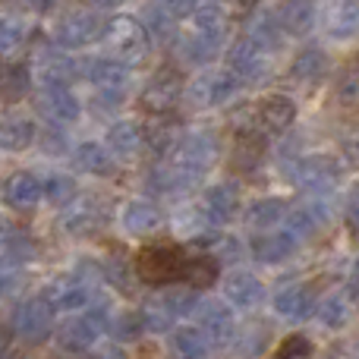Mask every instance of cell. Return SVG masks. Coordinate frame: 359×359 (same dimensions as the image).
I'll return each instance as SVG.
<instances>
[{"label":"cell","instance_id":"20","mask_svg":"<svg viewBox=\"0 0 359 359\" xmlns=\"http://www.w3.org/2000/svg\"><path fill=\"white\" fill-rule=\"evenodd\" d=\"M316 287L312 284H290V287H280L278 293L271 297V309L278 318L284 322H309L312 312H316Z\"/></svg>","mask_w":359,"mask_h":359},{"label":"cell","instance_id":"50","mask_svg":"<svg viewBox=\"0 0 359 359\" xmlns=\"http://www.w3.org/2000/svg\"><path fill=\"white\" fill-rule=\"evenodd\" d=\"M123 101H126V88H95L92 107L101 114H114L123 107Z\"/></svg>","mask_w":359,"mask_h":359},{"label":"cell","instance_id":"26","mask_svg":"<svg viewBox=\"0 0 359 359\" xmlns=\"http://www.w3.org/2000/svg\"><path fill=\"white\" fill-rule=\"evenodd\" d=\"M104 145L117 161H133V158H139V151L145 149L142 123H139V120H117V123H111L104 133Z\"/></svg>","mask_w":359,"mask_h":359},{"label":"cell","instance_id":"61","mask_svg":"<svg viewBox=\"0 0 359 359\" xmlns=\"http://www.w3.org/2000/svg\"><path fill=\"white\" fill-rule=\"evenodd\" d=\"M356 350H359V344H356Z\"/></svg>","mask_w":359,"mask_h":359},{"label":"cell","instance_id":"8","mask_svg":"<svg viewBox=\"0 0 359 359\" xmlns=\"http://www.w3.org/2000/svg\"><path fill=\"white\" fill-rule=\"evenodd\" d=\"M107 217H111V208H107L104 198L101 196H79V192H76V196L63 205L60 221L57 224H60V230L67 236H73V240H88V236L104 230Z\"/></svg>","mask_w":359,"mask_h":359},{"label":"cell","instance_id":"15","mask_svg":"<svg viewBox=\"0 0 359 359\" xmlns=\"http://www.w3.org/2000/svg\"><path fill=\"white\" fill-rule=\"evenodd\" d=\"M35 107L48 123L73 126L82 117V101L69 86H41L35 95Z\"/></svg>","mask_w":359,"mask_h":359},{"label":"cell","instance_id":"10","mask_svg":"<svg viewBox=\"0 0 359 359\" xmlns=\"http://www.w3.org/2000/svg\"><path fill=\"white\" fill-rule=\"evenodd\" d=\"M224 63L240 82H252V86H259L271 76V54L252 35L233 38L224 50Z\"/></svg>","mask_w":359,"mask_h":359},{"label":"cell","instance_id":"32","mask_svg":"<svg viewBox=\"0 0 359 359\" xmlns=\"http://www.w3.org/2000/svg\"><path fill=\"white\" fill-rule=\"evenodd\" d=\"M142 136H145V149H151V155L168 158L177 149L180 136H183V126L170 114H161V117H151L149 126H142Z\"/></svg>","mask_w":359,"mask_h":359},{"label":"cell","instance_id":"39","mask_svg":"<svg viewBox=\"0 0 359 359\" xmlns=\"http://www.w3.org/2000/svg\"><path fill=\"white\" fill-rule=\"evenodd\" d=\"M331 92H334V104L341 111H359V54L347 60V67L337 73Z\"/></svg>","mask_w":359,"mask_h":359},{"label":"cell","instance_id":"7","mask_svg":"<svg viewBox=\"0 0 359 359\" xmlns=\"http://www.w3.org/2000/svg\"><path fill=\"white\" fill-rule=\"evenodd\" d=\"M54 316L57 312L50 309V303L41 293H38V297H25L22 303H16V309H13L10 331L25 347H41V344L50 341V334H54Z\"/></svg>","mask_w":359,"mask_h":359},{"label":"cell","instance_id":"55","mask_svg":"<svg viewBox=\"0 0 359 359\" xmlns=\"http://www.w3.org/2000/svg\"><path fill=\"white\" fill-rule=\"evenodd\" d=\"M22 10H29V13H38V16H44V13H50L54 10V4L57 0H16Z\"/></svg>","mask_w":359,"mask_h":359},{"label":"cell","instance_id":"43","mask_svg":"<svg viewBox=\"0 0 359 359\" xmlns=\"http://www.w3.org/2000/svg\"><path fill=\"white\" fill-rule=\"evenodd\" d=\"M101 278H104V284L117 287L120 293H130L136 284V268L120 255H107V259H101Z\"/></svg>","mask_w":359,"mask_h":359},{"label":"cell","instance_id":"19","mask_svg":"<svg viewBox=\"0 0 359 359\" xmlns=\"http://www.w3.org/2000/svg\"><path fill=\"white\" fill-rule=\"evenodd\" d=\"M120 227H123L130 236H136V240L155 236L158 230L164 227V211L145 196L130 198V202L120 205Z\"/></svg>","mask_w":359,"mask_h":359},{"label":"cell","instance_id":"9","mask_svg":"<svg viewBox=\"0 0 359 359\" xmlns=\"http://www.w3.org/2000/svg\"><path fill=\"white\" fill-rule=\"evenodd\" d=\"M180 98H183V73L170 63H164L145 79L142 92H139V107L149 117H161V114H174Z\"/></svg>","mask_w":359,"mask_h":359},{"label":"cell","instance_id":"36","mask_svg":"<svg viewBox=\"0 0 359 359\" xmlns=\"http://www.w3.org/2000/svg\"><path fill=\"white\" fill-rule=\"evenodd\" d=\"M246 35H252L255 41L268 50V54H278V50L284 48V41H287L284 29L278 25V19H274L271 10H262V13L252 10L249 13V32Z\"/></svg>","mask_w":359,"mask_h":359},{"label":"cell","instance_id":"24","mask_svg":"<svg viewBox=\"0 0 359 359\" xmlns=\"http://www.w3.org/2000/svg\"><path fill=\"white\" fill-rule=\"evenodd\" d=\"M0 198H4V205L13 208V211L38 208V202L44 198L41 177H35L32 170H16V174H10L4 180V186H0Z\"/></svg>","mask_w":359,"mask_h":359},{"label":"cell","instance_id":"57","mask_svg":"<svg viewBox=\"0 0 359 359\" xmlns=\"http://www.w3.org/2000/svg\"><path fill=\"white\" fill-rule=\"evenodd\" d=\"M344 211H347V217L353 224H359V183L353 186V189L347 192V205H344Z\"/></svg>","mask_w":359,"mask_h":359},{"label":"cell","instance_id":"59","mask_svg":"<svg viewBox=\"0 0 359 359\" xmlns=\"http://www.w3.org/2000/svg\"><path fill=\"white\" fill-rule=\"evenodd\" d=\"M10 337H13V331H10V328H4V325H0V356H4L6 350H10Z\"/></svg>","mask_w":359,"mask_h":359},{"label":"cell","instance_id":"33","mask_svg":"<svg viewBox=\"0 0 359 359\" xmlns=\"http://www.w3.org/2000/svg\"><path fill=\"white\" fill-rule=\"evenodd\" d=\"M35 88V76H32L29 63H0V101L16 104V101L29 98Z\"/></svg>","mask_w":359,"mask_h":359},{"label":"cell","instance_id":"40","mask_svg":"<svg viewBox=\"0 0 359 359\" xmlns=\"http://www.w3.org/2000/svg\"><path fill=\"white\" fill-rule=\"evenodd\" d=\"M139 316H142L145 331H151V334H168V331L177 325V316L168 309V303L161 299V293H158V290L142 303Z\"/></svg>","mask_w":359,"mask_h":359},{"label":"cell","instance_id":"12","mask_svg":"<svg viewBox=\"0 0 359 359\" xmlns=\"http://www.w3.org/2000/svg\"><path fill=\"white\" fill-rule=\"evenodd\" d=\"M32 76H35L38 86H73L79 79V60L69 57L67 48L60 44H41L32 57Z\"/></svg>","mask_w":359,"mask_h":359},{"label":"cell","instance_id":"58","mask_svg":"<svg viewBox=\"0 0 359 359\" xmlns=\"http://www.w3.org/2000/svg\"><path fill=\"white\" fill-rule=\"evenodd\" d=\"M262 6V0H230V10H236V13H252V10H259Z\"/></svg>","mask_w":359,"mask_h":359},{"label":"cell","instance_id":"27","mask_svg":"<svg viewBox=\"0 0 359 359\" xmlns=\"http://www.w3.org/2000/svg\"><path fill=\"white\" fill-rule=\"evenodd\" d=\"M297 246L299 243L293 240L287 230H280V233H259L249 240V255H252L259 265H284V262H290L293 255H297Z\"/></svg>","mask_w":359,"mask_h":359},{"label":"cell","instance_id":"46","mask_svg":"<svg viewBox=\"0 0 359 359\" xmlns=\"http://www.w3.org/2000/svg\"><path fill=\"white\" fill-rule=\"evenodd\" d=\"M25 35H29V29H25L22 19L13 16V13H0V54L19 50L25 44Z\"/></svg>","mask_w":359,"mask_h":359},{"label":"cell","instance_id":"6","mask_svg":"<svg viewBox=\"0 0 359 359\" xmlns=\"http://www.w3.org/2000/svg\"><path fill=\"white\" fill-rule=\"evenodd\" d=\"M284 174L293 186H303L309 192H331L344 180V161L325 151H312V155L290 158Z\"/></svg>","mask_w":359,"mask_h":359},{"label":"cell","instance_id":"3","mask_svg":"<svg viewBox=\"0 0 359 359\" xmlns=\"http://www.w3.org/2000/svg\"><path fill=\"white\" fill-rule=\"evenodd\" d=\"M240 86L243 82L236 79L227 67L202 69V73H196L189 82H183V98H180V104H186L189 111H198V114L217 111V107H224L227 101L236 98Z\"/></svg>","mask_w":359,"mask_h":359},{"label":"cell","instance_id":"37","mask_svg":"<svg viewBox=\"0 0 359 359\" xmlns=\"http://www.w3.org/2000/svg\"><path fill=\"white\" fill-rule=\"evenodd\" d=\"M312 316L318 318V325H322V328L341 331V328H347L350 318H353V303H350L344 293H331V297L318 299Z\"/></svg>","mask_w":359,"mask_h":359},{"label":"cell","instance_id":"49","mask_svg":"<svg viewBox=\"0 0 359 359\" xmlns=\"http://www.w3.org/2000/svg\"><path fill=\"white\" fill-rule=\"evenodd\" d=\"M240 341L243 344H236V353H262L265 350V341H268V331L262 328V325H255V322H249L246 328L240 331Z\"/></svg>","mask_w":359,"mask_h":359},{"label":"cell","instance_id":"18","mask_svg":"<svg viewBox=\"0 0 359 359\" xmlns=\"http://www.w3.org/2000/svg\"><path fill=\"white\" fill-rule=\"evenodd\" d=\"M221 293L233 309H255V306L265 299L268 287L265 280L255 271H246V268H233L221 278Z\"/></svg>","mask_w":359,"mask_h":359},{"label":"cell","instance_id":"53","mask_svg":"<svg viewBox=\"0 0 359 359\" xmlns=\"http://www.w3.org/2000/svg\"><path fill=\"white\" fill-rule=\"evenodd\" d=\"M158 4H161L174 19H186L198 4H202V0H158Z\"/></svg>","mask_w":359,"mask_h":359},{"label":"cell","instance_id":"41","mask_svg":"<svg viewBox=\"0 0 359 359\" xmlns=\"http://www.w3.org/2000/svg\"><path fill=\"white\" fill-rule=\"evenodd\" d=\"M139 19H142V25L149 29L151 41H155V38H158V41H174V35H177V19L170 16V13L164 10V6L158 4V0H155V4L145 6L142 16H139Z\"/></svg>","mask_w":359,"mask_h":359},{"label":"cell","instance_id":"52","mask_svg":"<svg viewBox=\"0 0 359 359\" xmlns=\"http://www.w3.org/2000/svg\"><path fill=\"white\" fill-rule=\"evenodd\" d=\"M19 265H13V262H6V259H0V299L4 297H10L13 290L19 287Z\"/></svg>","mask_w":359,"mask_h":359},{"label":"cell","instance_id":"23","mask_svg":"<svg viewBox=\"0 0 359 359\" xmlns=\"http://www.w3.org/2000/svg\"><path fill=\"white\" fill-rule=\"evenodd\" d=\"M196 186H198V180L174 161L155 164V168L149 170V177H145V189L158 198H180L189 189H196Z\"/></svg>","mask_w":359,"mask_h":359},{"label":"cell","instance_id":"45","mask_svg":"<svg viewBox=\"0 0 359 359\" xmlns=\"http://www.w3.org/2000/svg\"><path fill=\"white\" fill-rule=\"evenodd\" d=\"M280 224H284V230L297 243H309L316 233H322V227L312 221V215L303 208V205H299V208H293V211L287 208V215H284V221H280Z\"/></svg>","mask_w":359,"mask_h":359},{"label":"cell","instance_id":"2","mask_svg":"<svg viewBox=\"0 0 359 359\" xmlns=\"http://www.w3.org/2000/svg\"><path fill=\"white\" fill-rule=\"evenodd\" d=\"M107 325H111V309L104 303L92 306L88 303L86 309H79V316L67 318V322L54 325V344L63 350V353H88L95 350L101 341L107 337Z\"/></svg>","mask_w":359,"mask_h":359},{"label":"cell","instance_id":"22","mask_svg":"<svg viewBox=\"0 0 359 359\" xmlns=\"http://www.w3.org/2000/svg\"><path fill=\"white\" fill-rule=\"evenodd\" d=\"M79 79L92 82L95 88H126L133 79V67L117 60L114 54L88 57V60H79Z\"/></svg>","mask_w":359,"mask_h":359},{"label":"cell","instance_id":"44","mask_svg":"<svg viewBox=\"0 0 359 359\" xmlns=\"http://www.w3.org/2000/svg\"><path fill=\"white\" fill-rule=\"evenodd\" d=\"M41 192L44 198H48L50 205H57V208H63V205L69 202V198L79 192V186H76V180L69 174H60V170H54V174H48L41 180Z\"/></svg>","mask_w":359,"mask_h":359},{"label":"cell","instance_id":"28","mask_svg":"<svg viewBox=\"0 0 359 359\" xmlns=\"http://www.w3.org/2000/svg\"><path fill=\"white\" fill-rule=\"evenodd\" d=\"M38 126L29 114L10 111L0 117V151H10V155H19V151H29L35 145Z\"/></svg>","mask_w":359,"mask_h":359},{"label":"cell","instance_id":"13","mask_svg":"<svg viewBox=\"0 0 359 359\" xmlns=\"http://www.w3.org/2000/svg\"><path fill=\"white\" fill-rule=\"evenodd\" d=\"M189 316H196V325L202 328V334L208 337L211 347H227V344H233L236 316L227 299H198Z\"/></svg>","mask_w":359,"mask_h":359},{"label":"cell","instance_id":"17","mask_svg":"<svg viewBox=\"0 0 359 359\" xmlns=\"http://www.w3.org/2000/svg\"><path fill=\"white\" fill-rule=\"evenodd\" d=\"M41 297L48 299L54 312H79L92 303V287L76 274H60V278H50L41 287Z\"/></svg>","mask_w":359,"mask_h":359},{"label":"cell","instance_id":"31","mask_svg":"<svg viewBox=\"0 0 359 359\" xmlns=\"http://www.w3.org/2000/svg\"><path fill=\"white\" fill-rule=\"evenodd\" d=\"M325 32L334 41H353V38H359V0H334L325 10Z\"/></svg>","mask_w":359,"mask_h":359},{"label":"cell","instance_id":"11","mask_svg":"<svg viewBox=\"0 0 359 359\" xmlns=\"http://www.w3.org/2000/svg\"><path fill=\"white\" fill-rule=\"evenodd\" d=\"M101 29H104V19L95 10H67L50 29V41L67 50H82L101 41Z\"/></svg>","mask_w":359,"mask_h":359},{"label":"cell","instance_id":"34","mask_svg":"<svg viewBox=\"0 0 359 359\" xmlns=\"http://www.w3.org/2000/svg\"><path fill=\"white\" fill-rule=\"evenodd\" d=\"M284 215H287V198H280V196L252 198V202L246 205V211H243L246 224H249V227H255V230H271V227H278V224L284 221Z\"/></svg>","mask_w":359,"mask_h":359},{"label":"cell","instance_id":"4","mask_svg":"<svg viewBox=\"0 0 359 359\" xmlns=\"http://www.w3.org/2000/svg\"><path fill=\"white\" fill-rule=\"evenodd\" d=\"M101 41L107 44L117 60L130 63V67H139L145 57L151 54V35L142 25L139 16H130V13H120V16L107 19L104 29H101Z\"/></svg>","mask_w":359,"mask_h":359},{"label":"cell","instance_id":"14","mask_svg":"<svg viewBox=\"0 0 359 359\" xmlns=\"http://www.w3.org/2000/svg\"><path fill=\"white\" fill-rule=\"evenodd\" d=\"M299 117V104L284 92H271L252 107V120L265 136H284Z\"/></svg>","mask_w":359,"mask_h":359},{"label":"cell","instance_id":"51","mask_svg":"<svg viewBox=\"0 0 359 359\" xmlns=\"http://www.w3.org/2000/svg\"><path fill=\"white\" fill-rule=\"evenodd\" d=\"M337 149H341V161L350 168H359V126H347L337 136Z\"/></svg>","mask_w":359,"mask_h":359},{"label":"cell","instance_id":"54","mask_svg":"<svg viewBox=\"0 0 359 359\" xmlns=\"http://www.w3.org/2000/svg\"><path fill=\"white\" fill-rule=\"evenodd\" d=\"M13 233H16V224H13L6 215H0V259L6 255V246H10V236Z\"/></svg>","mask_w":359,"mask_h":359},{"label":"cell","instance_id":"56","mask_svg":"<svg viewBox=\"0 0 359 359\" xmlns=\"http://www.w3.org/2000/svg\"><path fill=\"white\" fill-rule=\"evenodd\" d=\"M347 299L359 303V259L350 265V278H347Z\"/></svg>","mask_w":359,"mask_h":359},{"label":"cell","instance_id":"16","mask_svg":"<svg viewBox=\"0 0 359 359\" xmlns=\"http://www.w3.org/2000/svg\"><path fill=\"white\" fill-rule=\"evenodd\" d=\"M202 211L215 227H227L240 217L243 211V192L240 183L233 180H224V183H211L208 189L202 192Z\"/></svg>","mask_w":359,"mask_h":359},{"label":"cell","instance_id":"1","mask_svg":"<svg viewBox=\"0 0 359 359\" xmlns=\"http://www.w3.org/2000/svg\"><path fill=\"white\" fill-rule=\"evenodd\" d=\"M192 249L183 243H149L145 249H139L133 268L136 278L149 287H164L186 280V268H189Z\"/></svg>","mask_w":359,"mask_h":359},{"label":"cell","instance_id":"35","mask_svg":"<svg viewBox=\"0 0 359 359\" xmlns=\"http://www.w3.org/2000/svg\"><path fill=\"white\" fill-rule=\"evenodd\" d=\"M174 48H177V60L180 63H189V67H205L217 57V44L208 41L205 35L198 32H186V35H174Z\"/></svg>","mask_w":359,"mask_h":359},{"label":"cell","instance_id":"21","mask_svg":"<svg viewBox=\"0 0 359 359\" xmlns=\"http://www.w3.org/2000/svg\"><path fill=\"white\" fill-rule=\"evenodd\" d=\"M186 19L192 22V32L205 35L208 41H215L217 48H221L224 41H230V32H233V13H230L227 6H221L217 0H202Z\"/></svg>","mask_w":359,"mask_h":359},{"label":"cell","instance_id":"60","mask_svg":"<svg viewBox=\"0 0 359 359\" xmlns=\"http://www.w3.org/2000/svg\"><path fill=\"white\" fill-rule=\"evenodd\" d=\"M95 6H101V10H117V6H123L126 0H92Z\"/></svg>","mask_w":359,"mask_h":359},{"label":"cell","instance_id":"47","mask_svg":"<svg viewBox=\"0 0 359 359\" xmlns=\"http://www.w3.org/2000/svg\"><path fill=\"white\" fill-rule=\"evenodd\" d=\"M35 145L44 151V155H50V158L69 155V139H67V133H63V126H57V123H50V126H44V130H38Z\"/></svg>","mask_w":359,"mask_h":359},{"label":"cell","instance_id":"30","mask_svg":"<svg viewBox=\"0 0 359 359\" xmlns=\"http://www.w3.org/2000/svg\"><path fill=\"white\" fill-rule=\"evenodd\" d=\"M328 73H331V54L316 48V44L299 48L290 60V79L299 82V86H318Z\"/></svg>","mask_w":359,"mask_h":359},{"label":"cell","instance_id":"42","mask_svg":"<svg viewBox=\"0 0 359 359\" xmlns=\"http://www.w3.org/2000/svg\"><path fill=\"white\" fill-rule=\"evenodd\" d=\"M107 334L123 347V344H136L139 337L145 334V325H142V316L133 309H120L117 316H111V325H107Z\"/></svg>","mask_w":359,"mask_h":359},{"label":"cell","instance_id":"48","mask_svg":"<svg viewBox=\"0 0 359 359\" xmlns=\"http://www.w3.org/2000/svg\"><path fill=\"white\" fill-rule=\"evenodd\" d=\"M274 356H278V359H306V356H316V344H312L306 334H287L284 341L278 344Z\"/></svg>","mask_w":359,"mask_h":359},{"label":"cell","instance_id":"29","mask_svg":"<svg viewBox=\"0 0 359 359\" xmlns=\"http://www.w3.org/2000/svg\"><path fill=\"white\" fill-rule=\"evenodd\" d=\"M69 161H73V168L79 174L98 177V180H107L117 174V158L107 151L104 142H79L69 151Z\"/></svg>","mask_w":359,"mask_h":359},{"label":"cell","instance_id":"5","mask_svg":"<svg viewBox=\"0 0 359 359\" xmlns=\"http://www.w3.org/2000/svg\"><path fill=\"white\" fill-rule=\"evenodd\" d=\"M217 155H221V133L215 126H196V130H183L177 149L170 151V161L202 183V177L215 168Z\"/></svg>","mask_w":359,"mask_h":359},{"label":"cell","instance_id":"25","mask_svg":"<svg viewBox=\"0 0 359 359\" xmlns=\"http://www.w3.org/2000/svg\"><path fill=\"white\" fill-rule=\"evenodd\" d=\"M274 19L284 29L287 38H303L316 29V0H278L274 4Z\"/></svg>","mask_w":359,"mask_h":359},{"label":"cell","instance_id":"38","mask_svg":"<svg viewBox=\"0 0 359 359\" xmlns=\"http://www.w3.org/2000/svg\"><path fill=\"white\" fill-rule=\"evenodd\" d=\"M170 350L177 356H186V359H202L211 353V344L208 337L202 334L198 325H180V328H170Z\"/></svg>","mask_w":359,"mask_h":359}]
</instances>
